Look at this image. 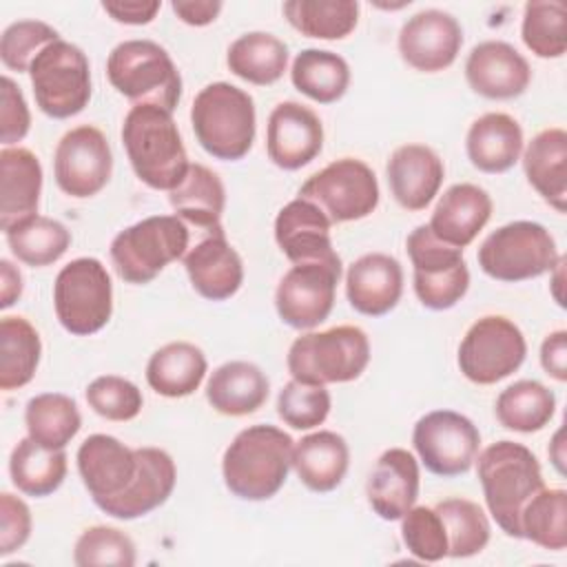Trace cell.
Segmentation results:
<instances>
[{"instance_id": "cell-1", "label": "cell", "mask_w": 567, "mask_h": 567, "mask_svg": "<svg viewBox=\"0 0 567 567\" xmlns=\"http://www.w3.org/2000/svg\"><path fill=\"white\" fill-rule=\"evenodd\" d=\"M292 436L277 425L244 427L221 456L224 485L241 501L272 498L292 467Z\"/></svg>"}, {"instance_id": "cell-2", "label": "cell", "mask_w": 567, "mask_h": 567, "mask_svg": "<svg viewBox=\"0 0 567 567\" xmlns=\"http://www.w3.org/2000/svg\"><path fill=\"white\" fill-rule=\"evenodd\" d=\"M122 144L133 173L153 190H173L190 162L173 113L155 104H133L122 124Z\"/></svg>"}, {"instance_id": "cell-3", "label": "cell", "mask_w": 567, "mask_h": 567, "mask_svg": "<svg viewBox=\"0 0 567 567\" xmlns=\"http://www.w3.org/2000/svg\"><path fill=\"white\" fill-rule=\"evenodd\" d=\"M474 463L492 518L509 538H520V512L545 487L536 454L505 439L478 452Z\"/></svg>"}, {"instance_id": "cell-4", "label": "cell", "mask_w": 567, "mask_h": 567, "mask_svg": "<svg viewBox=\"0 0 567 567\" xmlns=\"http://www.w3.org/2000/svg\"><path fill=\"white\" fill-rule=\"evenodd\" d=\"M190 126L210 157L237 162L248 155L255 142V102L248 91L230 82L206 84L193 100Z\"/></svg>"}, {"instance_id": "cell-5", "label": "cell", "mask_w": 567, "mask_h": 567, "mask_svg": "<svg viewBox=\"0 0 567 567\" xmlns=\"http://www.w3.org/2000/svg\"><path fill=\"white\" fill-rule=\"evenodd\" d=\"M370 363V339L359 326L306 332L290 343L286 365L292 379L312 385L348 383Z\"/></svg>"}, {"instance_id": "cell-6", "label": "cell", "mask_w": 567, "mask_h": 567, "mask_svg": "<svg viewBox=\"0 0 567 567\" xmlns=\"http://www.w3.org/2000/svg\"><path fill=\"white\" fill-rule=\"evenodd\" d=\"M111 86L133 104L175 111L182 100V75L164 47L153 40H124L106 58Z\"/></svg>"}, {"instance_id": "cell-7", "label": "cell", "mask_w": 567, "mask_h": 567, "mask_svg": "<svg viewBox=\"0 0 567 567\" xmlns=\"http://www.w3.org/2000/svg\"><path fill=\"white\" fill-rule=\"evenodd\" d=\"M193 241L190 228L177 215H151L120 230L111 241V261L126 284H148L168 264L184 259Z\"/></svg>"}, {"instance_id": "cell-8", "label": "cell", "mask_w": 567, "mask_h": 567, "mask_svg": "<svg viewBox=\"0 0 567 567\" xmlns=\"http://www.w3.org/2000/svg\"><path fill=\"white\" fill-rule=\"evenodd\" d=\"M476 259L487 277L503 284H518L551 272L560 252L543 224L516 219L489 233Z\"/></svg>"}, {"instance_id": "cell-9", "label": "cell", "mask_w": 567, "mask_h": 567, "mask_svg": "<svg viewBox=\"0 0 567 567\" xmlns=\"http://www.w3.org/2000/svg\"><path fill=\"white\" fill-rule=\"evenodd\" d=\"M53 308L66 332L75 337L100 332L113 315V284L106 266L95 257L69 261L53 281Z\"/></svg>"}, {"instance_id": "cell-10", "label": "cell", "mask_w": 567, "mask_h": 567, "mask_svg": "<svg viewBox=\"0 0 567 567\" xmlns=\"http://www.w3.org/2000/svg\"><path fill=\"white\" fill-rule=\"evenodd\" d=\"M29 78L35 104L47 117L69 120L82 113L91 100L89 58L62 38L38 53Z\"/></svg>"}, {"instance_id": "cell-11", "label": "cell", "mask_w": 567, "mask_h": 567, "mask_svg": "<svg viewBox=\"0 0 567 567\" xmlns=\"http://www.w3.org/2000/svg\"><path fill=\"white\" fill-rule=\"evenodd\" d=\"M405 250L412 261L414 295L427 310L454 308L470 288V268L463 250L436 239L427 224L416 226Z\"/></svg>"}, {"instance_id": "cell-12", "label": "cell", "mask_w": 567, "mask_h": 567, "mask_svg": "<svg viewBox=\"0 0 567 567\" xmlns=\"http://www.w3.org/2000/svg\"><path fill=\"white\" fill-rule=\"evenodd\" d=\"M527 357L523 330L503 315L476 319L461 339L456 363L476 385H494L514 374Z\"/></svg>"}, {"instance_id": "cell-13", "label": "cell", "mask_w": 567, "mask_h": 567, "mask_svg": "<svg viewBox=\"0 0 567 567\" xmlns=\"http://www.w3.org/2000/svg\"><path fill=\"white\" fill-rule=\"evenodd\" d=\"M379 195L377 175L363 159L339 157L310 175L297 197L319 206L330 224H346L372 215Z\"/></svg>"}, {"instance_id": "cell-14", "label": "cell", "mask_w": 567, "mask_h": 567, "mask_svg": "<svg viewBox=\"0 0 567 567\" xmlns=\"http://www.w3.org/2000/svg\"><path fill=\"white\" fill-rule=\"evenodd\" d=\"M412 445L427 472L452 478L474 465L481 450V432L461 412L432 410L414 423Z\"/></svg>"}, {"instance_id": "cell-15", "label": "cell", "mask_w": 567, "mask_h": 567, "mask_svg": "<svg viewBox=\"0 0 567 567\" xmlns=\"http://www.w3.org/2000/svg\"><path fill=\"white\" fill-rule=\"evenodd\" d=\"M113 153L106 135L91 124L66 131L53 153L58 188L75 199L97 195L111 179Z\"/></svg>"}, {"instance_id": "cell-16", "label": "cell", "mask_w": 567, "mask_h": 567, "mask_svg": "<svg viewBox=\"0 0 567 567\" xmlns=\"http://www.w3.org/2000/svg\"><path fill=\"white\" fill-rule=\"evenodd\" d=\"M341 264H292L275 290L279 319L295 330H312L323 323L334 306Z\"/></svg>"}, {"instance_id": "cell-17", "label": "cell", "mask_w": 567, "mask_h": 567, "mask_svg": "<svg viewBox=\"0 0 567 567\" xmlns=\"http://www.w3.org/2000/svg\"><path fill=\"white\" fill-rule=\"evenodd\" d=\"M396 47L408 66L436 73L454 64L463 47V29L447 11L423 9L403 22Z\"/></svg>"}, {"instance_id": "cell-18", "label": "cell", "mask_w": 567, "mask_h": 567, "mask_svg": "<svg viewBox=\"0 0 567 567\" xmlns=\"http://www.w3.org/2000/svg\"><path fill=\"white\" fill-rule=\"evenodd\" d=\"M182 261L193 290L208 301H226L237 295L244 284V261L226 239L224 226L193 233V241Z\"/></svg>"}, {"instance_id": "cell-19", "label": "cell", "mask_w": 567, "mask_h": 567, "mask_svg": "<svg viewBox=\"0 0 567 567\" xmlns=\"http://www.w3.org/2000/svg\"><path fill=\"white\" fill-rule=\"evenodd\" d=\"M323 148V124L319 115L301 102H279L266 124L268 159L281 171H299Z\"/></svg>"}, {"instance_id": "cell-20", "label": "cell", "mask_w": 567, "mask_h": 567, "mask_svg": "<svg viewBox=\"0 0 567 567\" xmlns=\"http://www.w3.org/2000/svg\"><path fill=\"white\" fill-rule=\"evenodd\" d=\"M137 472L128 487L113 498L95 503L106 516L135 520L168 501L175 489L177 467L173 456L162 447H135Z\"/></svg>"}, {"instance_id": "cell-21", "label": "cell", "mask_w": 567, "mask_h": 567, "mask_svg": "<svg viewBox=\"0 0 567 567\" xmlns=\"http://www.w3.org/2000/svg\"><path fill=\"white\" fill-rule=\"evenodd\" d=\"M465 80L474 93L487 100H514L532 82V69L509 42H478L465 60Z\"/></svg>"}, {"instance_id": "cell-22", "label": "cell", "mask_w": 567, "mask_h": 567, "mask_svg": "<svg viewBox=\"0 0 567 567\" xmlns=\"http://www.w3.org/2000/svg\"><path fill=\"white\" fill-rule=\"evenodd\" d=\"M330 228L332 224L319 206L295 197L275 217V241L292 264H341L330 239Z\"/></svg>"}, {"instance_id": "cell-23", "label": "cell", "mask_w": 567, "mask_h": 567, "mask_svg": "<svg viewBox=\"0 0 567 567\" xmlns=\"http://www.w3.org/2000/svg\"><path fill=\"white\" fill-rule=\"evenodd\" d=\"M385 175L394 202L416 213L427 208L439 195L445 166L434 148L425 144H403L390 155Z\"/></svg>"}, {"instance_id": "cell-24", "label": "cell", "mask_w": 567, "mask_h": 567, "mask_svg": "<svg viewBox=\"0 0 567 567\" xmlns=\"http://www.w3.org/2000/svg\"><path fill=\"white\" fill-rule=\"evenodd\" d=\"M78 472L93 503L117 496L128 487L137 472L135 450L111 434H91L75 454Z\"/></svg>"}, {"instance_id": "cell-25", "label": "cell", "mask_w": 567, "mask_h": 567, "mask_svg": "<svg viewBox=\"0 0 567 567\" xmlns=\"http://www.w3.org/2000/svg\"><path fill=\"white\" fill-rule=\"evenodd\" d=\"M403 295V268L385 252H368L354 259L346 272L348 303L365 317H383L396 308Z\"/></svg>"}, {"instance_id": "cell-26", "label": "cell", "mask_w": 567, "mask_h": 567, "mask_svg": "<svg viewBox=\"0 0 567 567\" xmlns=\"http://www.w3.org/2000/svg\"><path fill=\"white\" fill-rule=\"evenodd\" d=\"M421 485L419 461L403 447L385 450L365 483V496L372 512L383 520H401L416 503Z\"/></svg>"}, {"instance_id": "cell-27", "label": "cell", "mask_w": 567, "mask_h": 567, "mask_svg": "<svg viewBox=\"0 0 567 567\" xmlns=\"http://www.w3.org/2000/svg\"><path fill=\"white\" fill-rule=\"evenodd\" d=\"M492 208L494 204L485 188L470 182L452 184L439 197L427 226L436 239L463 250L485 228Z\"/></svg>"}, {"instance_id": "cell-28", "label": "cell", "mask_w": 567, "mask_h": 567, "mask_svg": "<svg viewBox=\"0 0 567 567\" xmlns=\"http://www.w3.org/2000/svg\"><path fill=\"white\" fill-rule=\"evenodd\" d=\"M42 195V164L24 146L0 151V228L38 215Z\"/></svg>"}, {"instance_id": "cell-29", "label": "cell", "mask_w": 567, "mask_h": 567, "mask_svg": "<svg viewBox=\"0 0 567 567\" xmlns=\"http://www.w3.org/2000/svg\"><path fill=\"white\" fill-rule=\"evenodd\" d=\"M520 124L501 111H492L472 122L465 137V153L481 173L498 175L509 171L523 155Z\"/></svg>"}, {"instance_id": "cell-30", "label": "cell", "mask_w": 567, "mask_h": 567, "mask_svg": "<svg viewBox=\"0 0 567 567\" xmlns=\"http://www.w3.org/2000/svg\"><path fill=\"white\" fill-rule=\"evenodd\" d=\"M270 392L266 372L250 361H226L215 368L206 383V401L224 416H248L257 412Z\"/></svg>"}, {"instance_id": "cell-31", "label": "cell", "mask_w": 567, "mask_h": 567, "mask_svg": "<svg viewBox=\"0 0 567 567\" xmlns=\"http://www.w3.org/2000/svg\"><path fill=\"white\" fill-rule=\"evenodd\" d=\"M523 171L532 188L556 210L567 208V133L560 126L532 137L523 153Z\"/></svg>"}, {"instance_id": "cell-32", "label": "cell", "mask_w": 567, "mask_h": 567, "mask_svg": "<svg viewBox=\"0 0 567 567\" xmlns=\"http://www.w3.org/2000/svg\"><path fill=\"white\" fill-rule=\"evenodd\" d=\"M350 465L346 439L332 430L306 434L292 447V470L299 481L317 494L332 492L341 485Z\"/></svg>"}, {"instance_id": "cell-33", "label": "cell", "mask_w": 567, "mask_h": 567, "mask_svg": "<svg viewBox=\"0 0 567 567\" xmlns=\"http://www.w3.org/2000/svg\"><path fill=\"white\" fill-rule=\"evenodd\" d=\"M168 204L190 233L221 228L226 188L215 171L204 164H190L184 179L168 193Z\"/></svg>"}, {"instance_id": "cell-34", "label": "cell", "mask_w": 567, "mask_h": 567, "mask_svg": "<svg viewBox=\"0 0 567 567\" xmlns=\"http://www.w3.org/2000/svg\"><path fill=\"white\" fill-rule=\"evenodd\" d=\"M208 370L206 354L190 341H171L155 350L146 363V383L166 399L193 394Z\"/></svg>"}, {"instance_id": "cell-35", "label": "cell", "mask_w": 567, "mask_h": 567, "mask_svg": "<svg viewBox=\"0 0 567 567\" xmlns=\"http://www.w3.org/2000/svg\"><path fill=\"white\" fill-rule=\"evenodd\" d=\"M226 64L233 75L255 86L281 80L288 69V47L268 31H248L230 42Z\"/></svg>"}, {"instance_id": "cell-36", "label": "cell", "mask_w": 567, "mask_h": 567, "mask_svg": "<svg viewBox=\"0 0 567 567\" xmlns=\"http://www.w3.org/2000/svg\"><path fill=\"white\" fill-rule=\"evenodd\" d=\"M9 474L18 492L24 496L44 498L64 483L66 454L64 450H51L31 436H24L11 450Z\"/></svg>"}, {"instance_id": "cell-37", "label": "cell", "mask_w": 567, "mask_h": 567, "mask_svg": "<svg viewBox=\"0 0 567 567\" xmlns=\"http://www.w3.org/2000/svg\"><path fill=\"white\" fill-rule=\"evenodd\" d=\"M292 86L319 104L341 100L350 86V64L328 49H303L290 66Z\"/></svg>"}, {"instance_id": "cell-38", "label": "cell", "mask_w": 567, "mask_h": 567, "mask_svg": "<svg viewBox=\"0 0 567 567\" xmlns=\"http://www.w3.org/2000/svg\"><path fill=\"white\" fill-rule=\"evenodd\" d=\"M556 412L554 392L534 379H520L507 385L494 405L496 421L512 432L532 434L549 425Z\"/></svg>"}, {"instance_id": "cell-39", "label": "cell", "mask_w": 567, "mask_h": 567, "mask_svg": "<svg viewBox=\"0 0 567 567\" xmlns=\"http://www.w3.org/2000/svg\"><path fill=\"white\" fill-rule=\"evenodd\" d=\"M27 436L51 450H64L82 427L78 403L60 392H42L24 408Z\"/></svg>"}, {"instance_id": "cell-40", "label": "cell", "mask_w": 567, "mask_h": 567, "mask_svg": "<svg viewBox=\"0 0 567 567\" xmlns=\"http://www.w3.org/2000/svg\"><path fill=\"white\" fill-rule=\"evenodd\" d=\"M281 11L295 31L317 40H343L359 22L354 0H288Z\"/></svg>"}, {"instance_id": "cell-41", "label": "cell", "mask_w": 567, "mask_h": 567, "mask_svg": "<svg viewBox=\"0 0 567 567\" xmlns=\"http://www.w3.org/2000/svg\"><path fill=\"white\" fill-rule=\"evenodd\" d=\"M42 341L24 317H2L0 321V388H24L38 370Z\"/></svg>"}, {"instance_id": "cell-42", "label": "cell", "mask_w": 567, "mask_h": 567, "mask_svg": "<svg viewBox=\"0 0 567 567\" xmlns=\"http://www.w3.org/2000/svg\"><path fill=\"white\" fill-rule=\"evenodd\" d=\"M13 257L31 268L55 264L71 246L69 228L44 215H33L4 230Z\"/></svg>"}, {"instance_id": "cell-43", "label": "cell", "mask_w": 567, "mask_h": 567, "mask_svg": "<svg viewBox=\"0 0 567 567\" xmlns=\"http://www.w3.org/2000/svg\"><path fill=\"white\" fill-rule=\"evenodd\" d=\"M439 512L450 558H470L481 554L492 536V527L483 507L467 498H445L434 505Z\"/></svg>"}, {"instance_id": "cell-44", "label": "cell", "mask_w": 567, "mask_h": 567, "mask_svg": "<svg viewBox=\"0 0 567 567\" xmlns=\"http://www.w3.org/2000/svg\"><path fill=\"white\" fill-rule=\"evenodd\" d=\"M520 538L551 551L567 547V492L543 487L520 512Z\"/></svg>"}, {"instance_id": "cell-45", "label": "cell", "mask_w": 567, "mask_h": 567, "mask_svg": "<svg viewBox=\"0 0 567 567\" xmlns=\"http://www.w3.org/2000/svg\"><path fill=\"white\" fill-rule=\"evenodd\" d=\"M520 38L543 60L563 58L567 51V9L558 0H532L523 9Z\"/></svg>"}, {"instance_id": "cell-46", "label": "cell", "mask_w": 567, "mask_h": 567, "mask_svg": "<svg viewBox=\"0 0 567 567\" xmlns=\"http://www.w3.org/2000/svg\"><path fill=\"white\" fill-rule=\"evenodd\" d=\"M135 560L137 551L131 536L109 525L86 527L73 547V563L78 567H133Z\"/></svg>"}, {"instance_id": "cell-47", "label": "cell", "mask_w": 567, "mask_h": 567, "mask_svg": "<svg viewBox=\"0 0 567 567\" xmlns=\"http://www.w3.org/2000/svg\"><path fill=\"white\" fill-rule=\"evenodd\" d=\"M330 392L326 385L301 383L290 379L277 396V414L292 430H312L330 414Z\"/></svg>"}, {"instance_id": "cell-48", "label": "cell", "mask_w": 567, "mask_h": 567, "mask_svg": "<svg viewBox=\"0 0 567 567\" xmlns=\"http://www.w3.org/2000/svg\"><path fill=\"white\" fill-rule=\"evenodd\" d=\"M401 540L416 560L439 563L447 558L445 527L434 507L412 505L401 516Z\"/></svg>"}, {"instance_id": "cell-49", "label": "cell", "mask_w": 567, "mask_h": 567, "mask_svg": "<svg viewBox=\"0 0 567 567\" xmlns=\"http://www.w3.org/2000/svg\"><path fill=\"white\" fill-rule=\"evenodd\" d=\"M58 40L60 33L42 20L11 22L0 38V60L9 71L29 73L38 53Z\"/></svg>"}, {"instance_id": "cell-50", "label": "cell", "mask_w": 567, "mask_h": 567, "mask_svg": "<svg viewBox=\"0 0 567 567\" xmlns=\"http://www.w3.org/2000/svg\"><path fill=\"white\" fill-rule=\"evenodd\" d=\"M89 408L109 421H131L142 412V390L117 374H102L86 385Z\"/></svg>"}, {"instance_id": "cell-51", "label": "cell", "mask_w": 567, "mask_h": 567, "mask_svg": "<svg viewBox=\"0 0 567 567\" xmlns=\"http://www.w3.org/2000/svg\"><path fill=\"white\" fill-rule=\"evenodd\" d=\"M31 509L29 505L11 494L2 492L0 494V556L7 558L13 551L22 549L24 543L31 536Z\"/></svg>"}, {"instance_id": "cell-52", "label": "cell", "mask_w": 567, "mask_h": 567, "mask_svg": "<svg viewBox=\"0 0 567 567\" xmlns=\"http://www.w3.org/2000/svg\"><path fill=\"white\" fill-rule=\"evenodd\" d=\"M31 128V113L20 86L2 75V106H0V137L2 144L11 146L22 142Z\"/></svg>"}, {"instance_id": "cell-53", "label": "cell", "mask_w": 567, "mask_h": 567, "mask_svg": "<svg viewBox=\"0 0 567 567\" xmlns=\"http://www.w3.org/2000/svg\"><path fill=\"white\" fill-rule=\"evenodd\" d=\"M102 9L120 24H148L162 9L159 0H106Z\"/></svg>"}, {"instance_id": "cell-54", "label": "cell", "mask_w": 567, "mask_h": 567, "mask_svg": "<svg viewBox=\"0 0 567 567\" xmlns=\"http://www.w3.org/2000/svg\"><path fill=\"white\" fill-rule=\"evenodd\" d=\"M540 365L551 379L567 381V330H554L543 339Z\"/></svg>"}, {"instance_id": "cell-55", "label": "cell", "mask_w": 567, "mask_h": 567, "mask_svg": "<svg viewBox=\"0 0 567 567\" xmlns=\"http://www.w3.org/2000/svg\"><path fill=\"white\" fill-rule=\"evenodd\" d=\"M173 13L190 27H206L217 20L224 4L219 0H173Z\"/></svg>"}, {"instance_id": "cell-56", "label": "cell", "mask_w": 567, "mask_h": 567, "mask_svg": "<svg viewBox=\"0 0 567 567\" xmlns=\"http://www.w3.org/2000/svg\"><path fill=\"white\" fill-rule=\"evenodd\" d=\"M22 295V275L20 270L9 261L0 259V308H11Z\"/></svg>"}, {"instance_id": "cell-57", "label": "cell", "mask_w": 567, "mask_h": 567, "mask_svg": "<svg viewBox=\"0 0 567 567\" xmlns=\"http://www.w3.org/2000/svg\"><path fill=\"white\" fill-rule=\"evenodd\" d=\"M547 454H549V461H551V465L556 467V472L563 476V474H565V443H563V427H558V430H556V434H554V439H551V443H549Z\"/></svg>"}, {"instance_id": "cell-58", "label": "cell", "mask_w": 567, "mask_h": 567, "mask_svg": "<svg viewBox=\"0 0 567 567\" xmlns=\"http://www.w3.org/2000/svg\"><path fill=\"white\" fill-rule=\"evenodd\" d=\"M563 266H565V257L560 255V259H558V264L551 268V272L549 275H554V279H551V295H554V299H556V303L563 308L565 306V299H563V292H560V286H563Z\"/></svg>"}]
</instances>
